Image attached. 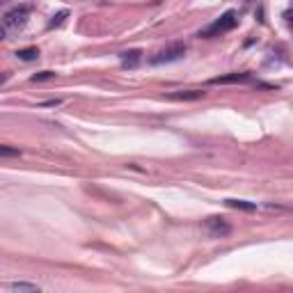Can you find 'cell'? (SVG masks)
<instances>
[{
	"instance_id": "30bf717a",
	"label": "cell",
	"mask_w": 293,
	"mask_h": 293,
	"mask_svg": "<svg viewBox=\"0 0 293 293\" xmlns=\"http://www.w3.org/2000/svg\"><path fill=\"white\" fill-rule=\"evenodd\" d=\"M16 57L18 60H23V62H32V60H37L39 57V48H35V46L21 48V51H16Z\"/></svg>"
},
{
	"instance_id": "5b68a950",
	"label": "cell",
	"mask_w": 293,
	"mask_h": 293,
	"mask_svg": "<svg viewBox=\"0 0 293 293\" xmlns=\"http://www.w3.org/2000/svg\"><path fill=\"white\" fill-rule=\"evenodd\" d=\"M250 73L243 71V73H227V76H218V78H211V85H236V82H247L250 80Z\"/></svg>"
},
{
	"instance_id": "277c9868",
	"label": "cell",
	"mask_w": 293,
	"mask_h": 293,
	"mask_svg": "<svg viewBox=\"0 0 293 293\" xmlns=\"http://www.w3.org/2000/svg\"><path fill=\"white\" fill-rule=\"evenodd\" d=\"M204 227H206L208 236H213V238H222V236H229V234H232V224H229L224 218H218V216L206 218Z\"/></svg>"
},
{
	"instance_id": "ba28073f",
	"label": "cell",
	"mask_w": 293,
	"mask_h": 293,
	"mask_svg": "<svg viewBox=\"0 0 293 293\" xmlns=\"http://www.w3.org/2000/svg\"><path fill=\"white\" fill-rule=\"evenodd\" d=\"M140 55H142V53H140V51H129V53H121V65H124V67H129V69H135V67H138L140 65V60H142V57H140Z\"/></svg>"
},
{
	"instance_id": "9c48e42d",
	"label": "cell",
	"mask_w": 293,
	"mask_h": 293,
	"mask_svg": "<svg viewBox=\"0 0 293 293\" xmlns=\"http://www.w3.org/2000/svg\"><path fill=\"white\" fill-rule=\"evenodd\" d=\"M229 208H241V211H257V204L245 202V199H224Z\"/></svg>"
},
{
	"instance_id": "7a4b0ae2",
	"label": "cell",
	"mask_w": 293,
	"mask_h": 293,
	"mask_svg": "<svg viewBox=\"0 0 293 293\" xmlns=\"http://www.w3.org/2000/svg\"><path fill=\"white\" fill-rule=\"evenodd\" d=\"M185 55V44H170L168 48H163L160 53H156L154 57H151V65H163V62H177L181 60V57Z\"/></svg>"
},
{
	"instance_id": "3957f363",
	"label": "cell",
	"mask_w": 293,
	"mask_h": 293,
	"mask_svg": "<svg viewBox=\"0 0 293 293\" xmlns=\"http://www.w3.org/2000/svg\"><path fill=\"white\" fill-rule=\"evenodd\" d=\"M28 14H30V5H18V7L9 9L3 18L5 28H23L28 23Z\"/></svg>"
},
{
	"instance_id": "5bb4252c",
	"label": "cell",
	"mask_w": 293,
	"mask_h": 293,
	"mask_svg": "<svg viewBox=\"0 0 293 293\" xmlns=\"http://www.w3.org/2000/svg\"><path fill=\"white\" fill-rule=\"evenodd\" d=\"M5 37H7V30H5V26H0V41H3Z\"/></svg>"
},
{
	"instance_id": "8fae6325",
	"label": "cell",
	"mask_w": 293,
	"mask_h": 293,
	"mask_svg": "<svg viewBox=\"0 0 293 293\" xmlns=\"http://www.w3.org/2000/svg\"><path fill=\"white\" fill-rule=\"evenodd\" d=\"M16 156H21V151H18V149L0 144V158H16Z\"/></svg>"
},
{
	"instance_id": "4fadbf2b",
	"label": "cell",
	"mask_w": 293,
	"mask_h": 293,
	"mask_svg": "<svg viewBox=\"0 0 293 293\" xmlns=\"http://www.w3.org/2000/svg\"><path fill=\"white\" fill-rule=\"evenodd\" d=\"M67 16H69V12H67V9H62V12H57L55 14V16H53V21L51 23H48V28H55V26H60V23L62 21H65V18Z\"/></svg>"
},
{
	"instance_id": "52a82bcc",
	"label": "cell",
	"mask_w": 293,
	"mask_h": 293,
	"mask_svg": "<svg viewBox=\"0 0 293 293\" xmlns=\"http://www.w3.org/2000/svg\"><path fill=\"white\" fill-rule=\"evenodd\" d=\"M9 291L12 293H41V289L37 284H32V282H12Z\"/></svg>"
},
{
	"instance_id": "6da1fadb",
	"label": "cell",
	"mask_w": 293,
	"mask_h": 293,
	"mask_svg": "<svg viewBox=\"0 0 293 293\" xmlns=\"http://www.w3.org/2000/svg\"><path fill=\"white\" fill-rule=\"evenodd\" d=\"M238 23V16L234 9H229V12H224L222 16L218 18V21H213L208 28H204V30H199V37L204 39H211V37H218V35H224V32L234 30Z\"/></svg>"
},
{
	"instance_id": "8992f818",
	"label": "cell",
	"mask_w": 293,
	"mask_h": 293,
	"mask_svg": "<svg viewBox=\"0 0 293 293\" xmlns=\"http://www.w3.org/2000/svg\"><path fill=\"white\" fill-rule=\"evenodd\" d=\"M206 96L204 90H179V92H170L168 99L170 101H199Z\"/></svg>"
},
{
	"instance_id": "7c38bea8",
	"label": "cell",
	"mask_w": 293,
	"mask_h": 293,
	"mask_svg": "<svg viewBox=\"0 0 293 293\" xmlns=\"http://www.w3.org/2000/svg\"><path fill=\"white\" fill-rule=\"evenodd\" d=\"M53 78H55V71H39L30 78V80L32 82H41V80H53Z\"/></svg>"
}]
</instances>
